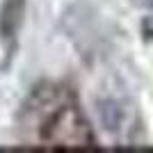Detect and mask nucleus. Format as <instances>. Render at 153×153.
<instances>
[{
  "label": "nucleus",
  "instance_id": "f257e3e1",
  "mask_svg": "<svg viewBox=\"0 0 153 153\" xmlns=\"http://www.w3.org/2000/svg\"><path fill=\"white\" fill-rule=\"evenodd\" d=\"M19 140L27 146H91L89 123L76 94L57 82L37 85L21 108Z\"/></svg>",
  "mask_w": 153,
  "mask_h": 153
}]
</instances>
